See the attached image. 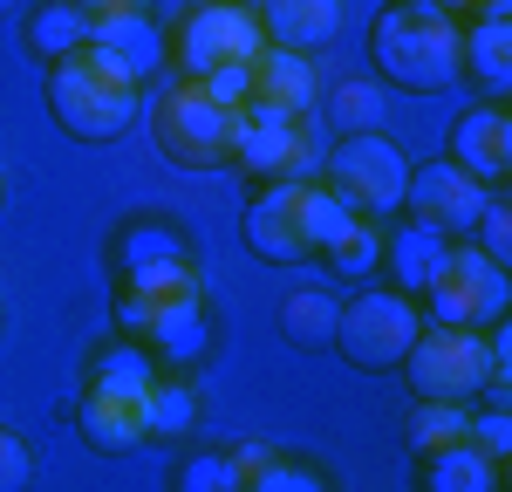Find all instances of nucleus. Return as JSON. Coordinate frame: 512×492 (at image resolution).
Returning a JSON list of instances; mask_svg holds the SVG:
<instances>
[{
  "mask_svg": "<svg viewBox=\"0 0 512 492\" xmlns=\"http://www.w3.org/2000/svg\"><path fill=\"white\" fill-rule=\"evenodd\" d=\"M178 486H185V492H239L233 458H226V451H198V458H185Z\"/></svg>",
  "mask_w": 512,
  "mask_h": 492,
  "instance_id": "nucleus-31",
  "label": "nucleus"
},
{
  "mask_svg": "<svg viewBox=\"0 0 512 492\" xmlns=\"http://www.w3.org/2000/svg\"><path fill=\"white\" fill-rule=\"evenodd\" d=\"M14 7H21V0H0V21H7V14H14Z\"/></svg>",
  "mask_w": 512,
  "mask_h": 492,
  "instance_id": "nucleus-38",
  "label": "nucleus"
},
{
  "mask_svg": "<svg viewBox=\"0 0 512 492\" xmlns=\"http://www.w3.org/2000/svg\"><path fill=\"white\" fill-rule=\"evenodd\" d=\"M260 48H267V28H260L253 0H205L171 35V62H178V76L198 82L212 69H226V62H253Z\"/></svg>",
  "mask_w": 512,
  "mask_h": 492,
  "instance_id": "nucleus-8",
  "label": "nucleus"
},
{
  "mask_svg": "<svg viewBox=\"0 0 512 492\" xmlns=\"http://www.w3.org/2000/svg\"><path fill=\"white\" fill-rule=\"evenodd\" d=\"M21 41H28V55H41V62L76 55L82 41H89V14H82V0H41L35 14H28V28H21Z\"/></svg>",
  "mask_w": 512,
  "mask_h": 492,
  "instance_id": "nucleus-22",
  "label": "nucleus"
},
{
  "mask_svg": "<svg viewBox=\"0 0 512 492\" xmlns=\"http://www.w3.org/2000/svg\"><path fill=\"white\" fill-rule=\"evenodd\" d=\"M465 438H472V445H485L492 458H499V465H506V451H512V417H506L499 404H492V410H472Z\"/></svg>",
  "mask_w": 512,
  "mask_h": 492,
  "instance_id": "nucleus-34",
  "label": "nucleus"
},
{
  "mask_svg": "<svg viewBox=\"0 0 512 492\" xmlns=\"http://www.w3.org/2000/svg\"><path fill=\"white\" fill-rule=\"evenodd\" d=\"M424 7H444V14H458V21L472 14V0H424Z\"/></svg>",
  "mask_w": 512,
  "mask_h": 492,
  "instance_id": "nucleus-37",
  "label": "nucleus"
},
{
  "mask_svg": "<svg viewBox=\"0 0 512 492\" xmlns=\"http://www.w3.org/2000/svg\"><path fill=\"white\" fill-rule=\"evenodd\" d=\"M144 82H130L117 55H103L96 41H82L76 55L48 62V117L62 123L76 144H110L137 123Z\"/></svg>",
  "mask_w": 512,
  "mask_h": 492,
  "instance_id": "nucleus-1",
  "label": "nucleus"
},
{
  "mask_svg": "<svg viewBox=\"0 0 512 492\" xmlns=\"http://www.w3.org/2000/svg\"><path fill=\"white\" fill-rule=\"evenodd\" d=\"M444 233L437 226H424V219H410V226H396L390 240H383V260H390V274L403 294H424V281L437 274V260H444Z\"/></svg>",
  "mask_w": 512,
  "mask_h": 492,
  "instance_id": "nucleus-21",
  "label": "nucleus"
},
{
  "mask_svg": "<svg viewBox=\"0 0 512 492\" xmlns=\"http://www.w3.org/2000/svg\"><path fill=\"white\" fill-rule=\"evenodd\" d=\"M465 424H472V404L417 397V410H410V431H403V445H410V458H424V451L451 445V438H465Z\"/></svg>",
  "mask_w": 512,
  "mask_h": 492,
  "instance_id": "nucleus-27",
  "label": "nucleus"
},
{
  "mask_svg": "<svg viewBox=\"0 0 512 492\" xmlns=\"http://www.w3.org/2000/svg\"><path fill=\"white\" fill-rule=\"evenodd\" d=\"M144 349H151L158 363H198V356L212 349V322H205L198 294H164L158 308H151Z\"/></svg>",
  "mask_w": 512,
  "mask_h": 492,
  "instance_id": "nucleus-18",
  "label": "nucleus"
},
{
  "mask_svg": "<svg viewBox=\"0 0 512 492\" xmlns=\"http://www.w3.org/2000/svg\"><path fill=\"white\" fill-rule=\"evenodd\" d=\"M246 246L267 260V267H294V260H308L315 246L301 233V205H294V178H280L267 185L260 199L246 205Z\"/></svg>",
  "mask_w": 512,
  "mask_h": 492,
  "instance_id": "nucleus-14",
  "label": "nucleus"
},
{
  "mask_svg": "<svg viewBox=\"0 0 512 492\" xmlns=\"http://www.w3.org/2000/svg\"><path fill=\"white\" fill-rule=\"evenodd\" d=\"M294 205H301V233H308L315 253H328V246L349 233V219H355L349 205L335 199L328 185H315V178H294Z\"/></svg>",
  "mask_w": 512,
  "mask_h": 492,
  "instance_id": "nucleus-26",
  "label": "nucleus"
},
{
  "mask_svg": "<svg viewBox=\"0 0 512 492\" xmlns=\"http://www.w3.org/2000/svg\"><path fill=\"white\" fill-rule=\"evenodd\" d=\"M417 328H424L417 294H403V287H362L349 308L335 315V349L362 376H390V369H403Z\"/></svg>",
  "mask_w": 512,
  "mask_h": 492,
  "instance_id": "nucleus-5",
  "label": "nucleus"
},
{
  "mask_svg": "<svg viewBox=\"0 0 512 492\" xmlns=\"http://www.w3.org/2000/svg\"><path fill=\"white\" fill-rule=\"evenodd\" d=\"M89 41L103 48V55H117L130 82H151L171 62V35H164L151 14H117V21H89Z\"/></svg>",
  "mask_w": 512,
  "mask_h": 492,
  "instance_id": "nucleus-17",
  "label": "nucleus"
},
{
  "mask_svg": "<svg viewBox=\"0 0 512 492\" xmlns=\"http://www.w3.org/2000/svg\"><path fill=\"white\" fill-rule=\"evenodd\" d=\"M321 260H328V267H335L342 281H362V274H376V267H383V240H376V219H349V233L328 246Z\"/></svg>",
  "mask_w": 512,
  "mask_h": 492,
  "instance_id": "nucleus-29",
  "label": "nucleus"
},
{
  "mask_svg": "<svg viewBox=\"0 0 512 492\" xmlns=\"http://www.w3.org/2000/svg\"><path fill=\"white\" fill-rule=\"evenodd\" d=\"M28 479H35V451L21 445V431L0 424V492H21Z\"/></svg>",
  "mask_w": 512,
  "mask_h": 492,
  "instance_id": "nucleus-33",
  "label": "nucleus"
},
{
  "mask_svg": "<svg viewBox=\"0 0 512 492\" xmlns=\"http://www.w3.org/2000/svg\"><path fill=\"white\" fill-rule=\"evenodd\" d=\"M253 14H260L267 41H280V48H308V55H315L321 41L342 35V0H260Z\"/></svg>",
  "mask_w": 512,
  "mask_h": 492,
  "instance_id": "nucleus-19",
  "label": "nucleus"
},
{
  "mask_svg": "<svg viewBox=\"0 0 512 492\" xmlns=\"http://www.w3.org/2000/svg\"><path fill=\"white\" fill-rule=\"evenodd\" d=\"M424 301H431V322L451 328H499L512 308V281H506V260H492L485 246L451 240L437 274L424 281Z\"/></svg>",
  "mask_w": 512,
  "mask_h": 492,
  "instance_id": "nucleus-6",
  "label": "nucleus"
},
{
  "mask_svg": "<svg viewBox=\"0 0 512 492\" xmlns=\"http://www.w3.org/2000/svg\"><path fill=\"white\" fill-rule=\"evenodd\" d=\"M246 492H321V472H308V465H294V458H260L253 472H246Z\"/></svg>",
  "mask_w": 512,
  "mask_h": 492,
  "instance_id": "nucleus-30",
  "label": "nucleus"
},
{
  "mask_svg": "<svg viewBox=\"0 0 512 492\" xmlns=\"http://www.w3.org/2000/svg\"><path fill=\"white\" fill-rule=\"evenodd\" d=\"M198 89H205L212 103H226V110H239V103L253 96V62H226V69H212V76H198Z\"/></svg>",
  "mask_w": 512,
  "mask_h": 492,
  "instance_id": "nucleus-32",
  "label": "nucleus"
},
{
  "mask_svg": "<svg viewBox=\"0 0 512 492\" xmlns=\"http://www.w3.org/2000/svg\"><path fill=\"white\" fill-rule=\"evenodd\" d=\"M233 164L260 185H280V178H308L315 171V137H308V117H280V110H260V103H239L233 117Z\"/></svg>",
  "mask_w": 512,
  "mask_h": 492,
  "instance_id": "nucleus-10",
  "label": "nucleus"
},
{
  "mask_svg": "<svg viewBox=\"0 0 512 492\" xmlns=\"http://www.w3.org/2000/svg\"><path fill=\"white\" fill-rule=\"evenodd\" d=\"M151 376H158V356H151L137 335H123V342H110V349H96V363H89V383H103V390H130V397H144Z\"/></svg>",
  "mask_w": 512,
  "mask_h": 492,
  "instance_id": "nucleus-25",
  "label": "nucleus"
},
{
  "mask_svg": "<svg viewBox=\"0 0 512 492\" xmlns=\"http://www.w3.org/2000/svg\"><path fill=\"white\" fill-rule=\"evenodd\" d=\"M246 103H260V110H280V117H308L321 103V69L308 48H280L267 41L260 55H253V96Z\"/></svg>",
  "mask_w": 512,
  "mask_h": 492,
  "instance_id": "nucleus-12",
  "label": "nucleus"
},
{
  "mask_svg": "<svg viewBox=\"0 0 512 492\" xmlns=\"http://www.w3.org/2000/svg\"><path fill=\"white\" fill-rule=\"evenodd\" d=\"M506 356V342L492 328H451V322H424L410 356H403V383L417 397H444V404H478L492 363Z\"/></svg>",
  "mask_w": 512,
  "mask_h": 492,
  "instance_id": "nucleus-3",
  "label": "nucleus"
},
{
  "mask_svg": "<svg viewBox=\"0 0 512 492\" xmlns=\"http://www.w3.org/2000/svg\"><path fill=\"white\" fill-rule=\"evenodd\" d=\"M424 472V492H492L499 486V458L485 445H472V438H451V445H437V451H424L417 458Z\"/></svg>",
  "mask_w": 512,
  "mask_h": 492,
  "instance_id": "nucleus-20",
  "label": "nucleus"
},
{
  "mask_svg": "<svg viewBox=\"0 0 512 492\" xmlns=\"http://www.w3.org/2000/svg\"><path fill=\"white\" fill-rule=\"evenodd\" d=\"M458 76H472V89L506 96L512 89V21L506 14H478L458 28Z\"/></svg>",
  "mask_w": 512,
  "mask_h": 492,
  "instance_id": "nucleus-15",
  "label": "nucleus"
},
{
  "mask_svg": "<svg viewBox=\"0 0 512 492\" xmlns=\"http://www.w3.org/2000/svg\"><path fill=\"white\" fill-rule=\"evenodd\" d=\"M369 62L390 89L437 96L458 82V14L424 7V0H390L369 28Z\"/></svg>",
  "mask_w": 512,
  "mask_h": 492,
  "instance_id": "nucleus-2",
  "label": "nucleus"
},
{
  "mask_svg": "<svg viewBox=\"0 0 512 492\" xmlns=\"http://www.w3.org/2000/svg\"><path fill=\"white\" fill-rule=\"evenodd\" d=\"M233 117L239 110L212 103L192 76H178L171 89L151 96V144L178 171H219V164H233Z\"/></svg>",
  "mask_w": 512,
  "mask_h": 492,
  "instance_id": "nucleus-4",
  "label": "nucleus"
},
{
  "mask_svg": "<svg viewBox=\"0 0 512 492\" xmlns=\"http://www.w3.org/2000/svg\"><path fill=\"white\" fill-rule=\"evenodd\" d=\"M451 151L444 158L458 164V171H472V178H506L512 171V117L485 96V103H472V110H458V123H451V137H444Z\"/></svg>",
  "mask_w": 512,
  "mask_h": 492,
  "instance_id": "nucleus-13",
  "label": "nucleus"
},
{
  "mask_svg": "<svg viewBox=\"0 0 512 492\" xmlns=\"http://www.w3.org/2000/svg\"><path fill=\"white\" fill-rule=\"evenodd\" d=\"M328 178V192L349 205L355 219H396L403 212V185H410V164H403V151H396L383 130H349L335 151H328V164H321Z\"/></svg>",
  "mask_w": 512,
  "mask_h": 492,
  "instance_id": "nucleus-7",
  "label": "nucleus"
},
{
  "mask_svg": "<svg viewBox=\"0 0 512 492\" xmlns=\"http://www.w3.org/2000/svg\"><path fill=\"white\" fill-rule=\"evenodd\" d=\"M198 424V397L185 376H151L144 390V438H185Z\"/></svg>",
  "mask_w": 512,
  "mask_h": 492,
  "instance_id": "nucleus-24",
  "label": "nucleus"
},
{
  "mask_svg": "<svg viewBox=\"0 0 512 492\" xmlns=\"http://www.w3.org/2000/svg\"><path fill=\"white\" fill-rule=\"evenodd\" d=\"M110 260H117V287H130V294H151V301H164V294H198L192 240L178 226H164V219L123 226Z\"/></svg>",
  "mask_w": 512,
  "mask_h": 492,
  "instance_id": "nucleus-9",
  "label": "nucleus"
},
{
  "mask_svg": "<svg viewBox=\"0 0 512 492\" xmlns=\"http://www.w3.org/2000/svg\"><path fill=\"white\" fill-rule=\"evenodd\" d=\"M76 431H82L96 451H130V445H144V397L89 383V390H82V404H76Z\"/></svg>",
  "mask_w": 512,
  "mask_h": 492,
  "instance_id": "nucleus-16",
  "label": "nucleus"
},
{
  "mask_svg": "<svg viewBox=\"0 0 512 492\" xmlns=\"http://www.w3.org/2000/svg\"><path fill=\"white\" fill-rule=\"evenodd\" d=\"M89 21H117V14H151V0H82Z\"/></svg>",
  "mask_w": 512,
  "mask_h": 492,
  "instance_id": "nucleus-36",
  "label": "nucleus"
},
{
  "mask_svg": "<svg viewBox=\"0 0 512 492\" xmlns=\"http://www.w3.org/2000/svg\"><path fill=\"white\" fill-rule=\"evenodd\" d=\"M478 246L492 253V260H512V212H506V199H485V212H478Z\"/></svg>",
  "mask_w": 512,
  "mask_h": 492,
  "instance_id": "nucleus-35",
  "label": "nucleus"
},
{
  "mask_svg": "<svg viewBox=\"0 0 512 492\" xmlns=\"http://www.w3.org/2000/svg\"><path fill=\"white\" fill-rule=\"evenodd\" d=\"M335 315H342L335 294H321V287H294V294L280 301V335H287L294 349H321V342H335Z\"/></svg>",
  "mask_w": 512,
  "mask_h": 492,
  "instance_id": "nucleus-23",
  "label": "nucleus"
},
{
  "mask_svg": "<svg viewBox=\"0 0 512 492\" xmlns=\"http://www.w3.org/2000/svg\"><path fill=\"white\" fill-rule=\"evenodd\" d=\"M328 96V123L349 137V130H383V89L376 82H335L321 89Z\"/></svg>",
  "mask_w": 512,
  "mask_h": 492,
  "instance_id": "nucleus-28",
  "label": "nucleus"
},
{
  "mask_svg": "<svg viewBox=\"0 0 512 492\" xmlns=\"http://www.w3.org/2000/svg\"><path fill=\"white\" fill-rule=\"evenodd\" d=\"M485 199H492V185H485V178H472V171H458L451 158L417 164V171H410V185H403L410 219L437 226L444 240H472V226H478V212H485Z\"/></svg>",
  "mask_w": 512,
  "mask_h": 492,
  "instance_id": "nucleus-11",
  "label": "nucleus"
}]
</instances>
